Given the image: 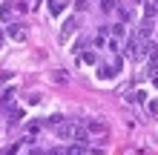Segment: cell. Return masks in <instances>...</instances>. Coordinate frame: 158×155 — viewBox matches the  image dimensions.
I'll return each instance as SVG.
<instances>
[{
    "instance_id": "cell-3",
    "label": "cell",
    "mask_w": 158,
    "mask_h": 155,
    "mask_svg": "<svg viewBox=\"0 0 158 155\" xmlns=\"http://www.w3.org/2000/svg\"><path fill=\"white\" fill-rule=\"evenodd\" d=\"M83 129H86L92 138H104V135L109 132V126L104 121H98V118H86V121H83Z\"/></svg>"
},
{
    "instance_id": "cell-2",
    "label": "cell",
    "mask_w": 158,
    "mask_h": 155,
    "mask_svg": "<svg viewBox=\"0 0 158 155\" xmlns=\"http://www.w3.org/2000/svg\"><path fill=\"white\" fill-rule=\"evenodd\" d=\"M118 75H121V60L101 63V66H98V80H115Z\"/></svg>"
},
{
    "instance_id": "cell-12",
    "label": "cell",
    "mask_w": 158,
    "mask_h": 155,
    "mask_svg": "<svg viewBox=\"0 0 158 155\" xmlns=\"http://www.w3.org/2000/svg\"><path fill=\"white\" fill-rule=\"evenodd\" d=\"M66 121H69V118L63 115V112H55V115H49V121H46V124H49V126H55V129H58V126H60V124H66Z\"/></svg>"
},
{
    "instance_id": "cell-7",
    "label": "cell",
    "mask_w": 158,
    "mask_h": 155,
    "mask_svg": "<svg viewBox=\"0 0 158 155\" xmlns=\"http://www.w3.org/2000/svg\"><path fill=\"white\" fill-rule=\"evenodd\" d=\"M12 101H15V89H6V92L0 95V112H9V109H12Z\"/></svg>"
},
{
    "instance_id": "cell-11",
    "label": "cell",
    "mask_w": 158,
    "mask_h": 155,
    "mask_svg": "<svg viewBox=\"0 0 158 155\" xmlns=\"http://www.w3.org/2000/svg\"><path fill=\"white\" fill-rule=\"evenodd\" d=\"M9 35H12L15 40H26V29H23V26H17V23L9 26Z\"/></svg>"
},
{
    "instance_id": "cell-13",
    "label": "cell",
    "mask_w": 158,
    "mask_h": 155,
    "mask_svg": "<svg viewBox=\"0 0 158 155\" xmlns=\"http://www.w3.org/2000/svg\"><path fill=\"white\" fill-rule=\"evenodd\" d=\"M15 3H3V6H0V20H3V23H9V17H12V12H15Z\"/></svg>"
},
{
    "instance_id": "cell-1",
    "label": "cell",
    "mask_w": 158,
    "mask_h": 155,
    "mask_svg": "<svg viewBox=\"0 0 158 155\" xmlns=\"http://www.w3.org/2000/svg\"><path fill=\"white\" fill-rule=\"evenodd\" d=\"M124 52H127L129 60H141L147 52H152V43L144 40L138 32H132V35H129V40H127V49H124Z\"/></svg>"
},
{
    "instance_id": "cell-9",
    "label": "cell",
    "mask_w": 158,
    "mask_h": 155,
    "mask_svg": "<svg viewBox=\"0 0 158 155\" xmlns=\"http://www.w3.org/2000/svg\"><path fill=\"white\" fill-rule=\"evenodd\" d=\"M78 63H83V66H95V63H98V55L92 52V49L89 52H81L78 55Z\"/></svg>"
},
{
    "instance_id": "cell-19",
    "label": "cell",
    "mask_w": 158,
    "mask_h": 155,
    "mask_svg": "<svg viewBox=\"0 0 158 155\" xmlns=\"http://www.w3.org/2000/svg\"><path fill=\"white\" fill-rule=\"evenodd\" d=\"M0 49H3V35H0Z\"/></svg>"
},
{
    "instance_id": "cell-16",
    "label": "cell",
    "mask_w": 158,
    "mask_h": 155,
    "mask_svg": "<svg viewBox=\"0 0 158 155\" xmlns=\"http://www.w3.org/2000/svg\"><path fill=\"white\" fill-rule=\"evenodd\" d=\"M147 106H150V112L158 118V101H150V104H147Z\"/></svg>"
},
{
    "instance_id": "cell-18",
    "label": "cell",
    "mask_w": 158,
    "mask_h": 155,
    "mask_svg": "<svg viewBox=\"0 0 158 155\" xmlns=\"http://www.w3.org/2000/svg\"><path fill=\"white\" fill-rule=\"evenodd\" d=\"M29 155H49V149H32Z\"/></svg>"
},
{
    "instance_id": "cell-8",
    "label": "cell",
    "mask_w": 158,
    "mask_h": 155,
    "mask_svg": "<svg viewBox=\"0 0 158 155\" xmlns=\"http://www.w3.org/2000/svg\"><path fill=\"white\" fill-rule=\"evenodd\" d=\"M135 32L141 35L144 40H150V38H152V20H150V17H147V20H141V23H138V29H135Z\"/></svg>"
},
{
    "instance_id": "cell-15",
    "label": "cell",
    "mask_w": 158,
    "mask_h": 155,
    "mask_svg": "<svg viewBox=\"0 0 158 155\" xmlns=\"http://www.w3.org/2000/svg\"><path fill=\"white\" fill-rule=\"evenodd\" d=\"M101 9L104 12H112V9H118V0H101Z\"/></svg>"
},
{
    "instance_id": "cell-6",
    "label": "cell",
    "mask_w": 158,
    "mask_h": 155,
    "mask_svg": "<svg viewBox=\"0 0 158 155\" xmlns=\"http://www.w3.org/2000/svg\"><path fill=\"white\" fill-rule=\"evenodd\" d=\"M75 29H78V17H66V23L60 26V38H63V40L72 38V35H75Z\"/></svg>"
},
{
    "instance_id": "cell-4",
    "label": "cell",
    "mask_w": 158,
    "mask_h": 155,
    "mask_svg": "<svg viewBox=\"0 0 158 155\" xmlns=\"http://www.w3.org/2000/svg\"><path fill=\"white\" fill-rule=\"evenodd\" d=\"M78 129H81V124L66 121V124H60L55 132H58V138H63V141H75V138H78Z\"/></svg>"
},
{
    "instance_id": "cell-14",
    "label": "cell",
    "mask_w": 158,
    "mask_h": 155,
    "mask_svg": "<svg viewBox=\"0 0 158 155\" xmlns=\"http://www.w3.org/2000/svg\"><path fill=\"white\" fill-rule=\"evenodd\" d=\"M17 121H23V109L15 106V109H9V126H15Z\"/></svg>"
},
{
    "instance_id": "cell-5",
    "label": "cell",
    "mask_w": 158,
    "mask_h": 155,
    "mask_svg": "<svg viewBox=\"0 0 158 155\" xmlns=\"http://www.w3.org/2000/svg\"><path fill=\"white\" fill-rule=\"evenodd\" d=\"M40 129H43V121H26V124H23V135H26L29 141H32Z\"/></svg>"
},
{
    "instance_id": "cell-17",
    "label": "cell",
    "mask_w": 158,
    "mask_h": 155,
    "mask_svg": "<svg viewBox=\"0 0 158 155\" xmlns=\"http://www.w3.org/2000/svg\"><path fill=\"white\" fill-rule=\"evenodd\" d=\"M17 149H20V147L15 144V147H9V149H6V155H17Z\"/></svg>"
},
{
    "instance_id": "cell-10",
    "label": "cell",
    "mask_w": 158,
    "mask_h": 155,
    "mask_svg": "<svg viewBox=\"0 0 158 155\" xmlns=\"http://www.w3.org/2000/svg\"><path fill=\"white\" fill-rule=\"evenodd\" d=\"M63 9H66V0H49V14L60 17V14H63Z\"/></svg>"
}]
</instances>
